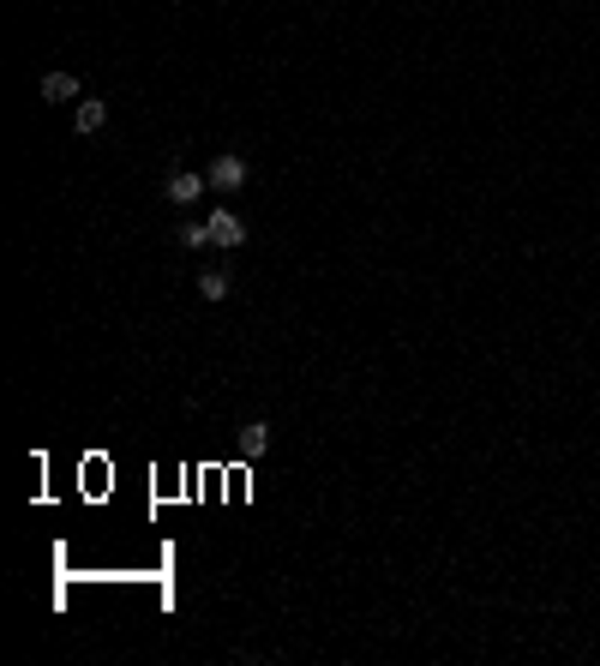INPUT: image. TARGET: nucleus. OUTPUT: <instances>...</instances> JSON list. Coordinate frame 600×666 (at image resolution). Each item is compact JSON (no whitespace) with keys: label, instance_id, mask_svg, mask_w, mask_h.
<instances>
[{"label":"nucleus","instance_id":"obj_1","mask_svg":"<svg viewBox=\"0 0 600 666\" xmlns=\"http://www.w3.org/2000/svg\"><path fill=\"white\" fill-rule=\"evenodd\" d=\"M204 181H210V192H235V186H246V162H240L235 150H222V157L204 168Z\"/></svg>","mask_w":600,"mask_h":666},{"label":"nucleus","instance_id":"obj_2","mask_svg":"<svg viewBox=\"0 0 600 666\" xmlns=\"http://www.w3.org/2000/svg\"><path fill=\"white\" fill-rule=\"evenodd\" d=\"M210 246H228V252H235V246H246V222L235 217V210H210Z\"/></svg>","mask_w":600,"mask_h":666},{"label":"nucleus","instance_id":"obj_3","mask_svg":"<svg viewBox=\"0 0 600 666\" xmlns=\"http://www.w3.org/2000/svg\"><path fill=\"white\" fill-rule=\"evenodd\" d=\"M102 121H108V102H102V97H79V115H73V132H79V139H84V132H97Z\"/></svg>","mask_w":600,"mask_h":666},{"label":"nucleus","instance_id":"obj_4","mask_svg":"<svg viewBox=\"0 0 600 666\" xmlns=\"http://www.w3.org/2000/svg\"><path fill=\"white\" fill-rule=\"evenodd\" d=\"M264 450H270V426H264V421H246V426H240V457H246V463H259Z\"/></svg>","mask_w":600,"mask_h":666},{"label":"nucleus","instance_id":"obj_5","mask_svg":"<svg viewBox=\"0 0 600 666\" xmlns=\"http://www.w3.org/2000/svg\"><path fill=\"white\" fill-rule=\"evenodd\" d=\"M204 192H210L204 175H175V181H168V199L175 204H193V199H204Z\"/></svg>","mask_w":600,"mask_h":666},{"label":"nucleus","instance_id":"obj_6","mask_svg":"<svg viewBox=\"0 0 600 666\" xmlns=\"http://www.w3.org/2000/svg\"><path fill=\"white\" fill-rule=\"evenodd\" d=\"M79 97V79H73V73H48V79H42V102H73Z\"/></svg>","mask_w":600,"mask_h":666},{"label":"nucleus","instance_id":"obj_7","mask_svg":"<svg viewBox=\"0 0 600 666\" xmlns=\"http://www.w3.org/2000/svg\"><path fill=\"white\" fill-rule=\"evenodd\" d=\"M228 288H235V283H228V270H204V277H199L204 301H228Z\"/></svg>","mask_w":600,"mask_h":666},{"label":"nucleus","instance_id":"obj_8","mask_svg":"<svg viewBox=\"0 0 600 666\" xmlns=\"http://www.w3.org/2000/svg\"><path fill=\"white\" fill-rule=\"evenodd\" d=\"M180 246H210V222H186V228H180Z\"/></svg>","mask_w":600,"mask_h":666}]
</instances>
